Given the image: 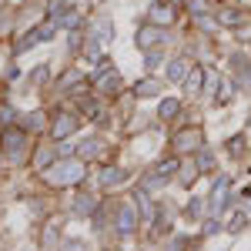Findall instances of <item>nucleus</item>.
I'll return each instance as SVG.
<instances>
[{"instance_id":"nucleus-47","label":"nucleus","mask_w":251,"mask_h":251,"mask_svg":"<svg viewBox=\"0 0 251 251\" xmlns=\"http://www.w3.org/2000/svg\"><path fill=\"white\" fill-rule=\"evenodd\" d=\"M80 3H84V0H80Z\"/></svg>"},{"instance_id":"nucleus-6","label":"nucleus","mask_w":251,"mask_h":251,"mask_svg":"<svg viewBox=\"0 0 251 251\" xmlns=\"http://www.w3.org/2000/svg\"><path fill=\"white\" fill-rule=\"evenodd\" d=\"M137 228V208L134 204H121L117 208V234L121 238H131Z\"/></svg>"},{"instance_id":"nucleus-21","label":"nucleus","mask_w":251,"mask_h":251,"mask_svg":"<svg viewBox=\"0 0 251 251\" xmlns=\"http://www.w3.org/2000/svg\"><path fill=\"white\" fill-rule=\"evenodd\" d=\"M60 87H64V91H80V87H84V74H80V71H67V74L60 77Z\"/></svg>"},{"instance_id":"nucleus-36","label":"nucleus","mask_w":251,"mask_h":251,"mask_svg":"<svg viewBox=\"0 0 251 251\" xmlns=\"http://www.w3.org/2000/svg\"><path fill=\"white\" fill-rule=\"evenodd\" d=\"M194 171H198V164H188L184 171L177 174V181H181V184H191V181H194Z\"/></svg>"},{"instance_id":"nucleus-15","label":"nucleus","mask_w":251,"mask_h":251,"mask_svg":"<svg viewBox=\"0 0 251 251\" xmlns=\"http://www.w3.org/2000/svg\"><path fill=\"white\" fill-rule=\"evenodd\" d=\"M134 94L137 97H157V94H161V80L141 77V80H137V87H134Z\"/></svg>"},{"instance_id":"nucleus-5","label":"nucleus","mask_w":251,"mask_h":251,"mask_svg":"<svg viewBox=\"0 0 251 251\" xmlns=\"http://www.w3.org/2000/svg\"><path fill=\"white\" fill-rule=\"evenodd\" d=\"M168 40V34H164V27H157V24H144L141 30H137L134 44L141 47V50H151V47H157V44H164Z\"/></svg>"},{"instance_id":"nucleus-30","label":"nucleus","mask_w":251,"mask_h":251,"mask_svg":"<svg viewBox=\"0 0 251 251\" xmlns=\"http://www.w3.org/2000/svg\"><path fill=\"white\" fill-rule=\"evenodd\" d=\"M194 20H198V27H201V30H214V27H218V20L208 17V14H194Z\"/></svg>"},{"instance_id":"nucleus-28","label":"nucleus","mask_w":251,"mask_h":251,"mask_svg":"<svg viewBox=\"0 0 251 251\" xmlns=\"http://www.w3.org/2000/svg\"><path fill=\"white\" fill-rule=\"evenodd\" d=\"M84 54H87V60H100V44H97L94 37H87V44H84Z\"/></svg>"},{"instance_id":"nucleus-19","label":"nucleus","mask_w":251,"mask_h":251,"mask_svg":"<svg viewBox=\"0 0 251 251\" xmlns=\"http://www.w3.org/2000/svg\"><path fill=\"white\" fill-rule=\"evenodd\" d=\"M124 177H127L124 168H104V171H100V184H104V188H111V184H121Z\"/></svg>"},{"instance_id":"nucleus-11","label":"nucleus","mask_w":251,"mask_h":251,"mask_svg":"<svg viewBox=\"0 0 251 251\" xmlns=\"http://www.w3.org/2000/svg\"><path fill=\"white\" fill-rule=\"evenodd\" d=\"M188 71H191V67H188V60H184V57H174V60H168V67H164V77L171 80V84H181V80L188 77Z\"/></svg>"},{"instance_id":"nucleus-27","label":"nucleus","mask_w":251,"mask_h":251,"mask_svg":"<svg viewBox=\"0 0 251 251\" xmlns=\"http://www.w3.org/2000/svg\"><path fill=\"white\" fill-rule=\"evenodd\" d=\"M161 60H164V54H161V50H154V47H151V50H144V67H148V71H151V67H157Z\"/></svg>"},{"instance_id":"nucleus-10","label":"nucleus","mask_w":251,"mask_h":251,"mask_svg":"<svg viewBox=\"0 0 251 251\" xmlns=\"http://www.w3.org/2000/svg\"><path fill=\"white\" fill-rule=\"evenodd\" d=\"M91 37L104 47V44H111L114 40V24H111V17H97L94 24H91Z\"/></svg>"},{"instance_id":"nucleus-35","label":"nucleus","mask_w":251,"mask_h":251,"mask_svg":"<svg viewBox=\"0 0 251 251\" xmlns=\"http://www.w3.org/2000/svg\"><path fill=\"white\" fill-rule=\"evenodd\" d=\"M47 10H50V17L57 20L60 14H64V10H67V7H64V0H47Z\"/></svg>"},{"instance_id":"nucleus-26","label":"nucleus","mask_w":251,"mask_h":251,"mask_svg":"<svg viewBox=\"0 0 251 251\" xmlns=\"http://www.w3.org/2000/svg\"><path fill=\"white\" fill-rule=\"evenodd\" d=\"M231 80H225V77H218V94H214V100H218V104H228V100H231Z\"/></svg>"},{"instance_id":"nucleus-18","label":"nucleus","mask_w":251,"mask_h":251,"mask_svg":"<svg viewBox=\"0 0 251 251\" xmlns=\"http://www.w3.org/2000/svg\"><path fill=\"white\" fill-rule=\"evenodd\" d=\"M194 164H198V171H211V168H214V154H211V148H204V144H201V148L194 151Z\"/></svg>"},{"instance_id":"nucleus-29","label":"nucleus","mask_w":251,"mask_h":251,"mask_svg":"<svg viewBox=\"0 0 251 251\" xmlns=\"http://www.w3.org/2000/svg\"><path fill=\"white\" fill-rule=\"evenodd\" d=\"M245 225H248V211H245V214H234V218H231V225H228V231L238 234L241 228H245Z\"/></svg>"},{"instance_id":"nucleus-39","label":"nucleus","mask_w":251,"mask_h":251,"mask_svg":"<svg viewBox=\"0 0 251 251\" xmlns=\"http://www.w3.org/2000/svg\"><path fill=\"white\" fill-rule=\"evenodd\" d=\"M60 248H71V251H77V248H84V241H80V238H64V241H60Z\"/></svg>"},{"instance_id":"nucleus-12","label":"nucleus","mask_w":251,"mask_h":251,"mask_svg":"<svg viewBox=\"0 0 251 251\" xmlns=\"http://www.w3.org/2000/svg\"><path fill=\"white\" fill-rule=\"evenodd\" d=\"M134 208L144 221H154V208H151V191L148 188H137L134 191Z\"/></svg>"},{"instance_id":"nucleus-8","label":"nucleus","mask_w":251,"mask_h":251,"mask_svg":"<svg viewBox=\"0 0 251 251\" xmlns=\"http://www.w3.org/2000/svg\"><path fill=\"white\" fill-rule=\"evenodd\" d=\"M74 131H77V117L67 114V111L57 114V117H54V124H50V137H54V141H64L67 134H74Z\"/></svg>"},{"instance_id":"nucleus-37","label":"nucleus","mask_w":251,"mask_h":251,"mask_svg":"<svg viewBox=\"0 0 251 251\" xmlns=\"http://www.w3.org/2000/svg\"><path fill=\"white\" fill-rule=\"evenodd\" d=\"M0 121H3V127L14 124V121H17V111H14V107H0Z\"/></svg>"},{"instance_id":"nucleus-22","label":"nucleus","mask_w":251,"mask_h":251,"mask_svg":"<svg viewBox=\"0 0 251 251\" xmlns=\"http://www.w3.org/2000/svg\"><path fill=\"white\" fill-rule=\"evenodd\" d=\"M177 111H181V100H174V97H164V100H161V111H157V114L164 117V121H171V117H177Z\"/></svg>"},{"instance_id":"nucleus-33","label":"nucleus","mask_w":251,"mask_h":251,"mask_svg":"<svg viewBox=\"0 0 251 251\" xmlns=\"http://www.w3.org/2000/svg\"><path fill=\"white\" fill-rule=\"evenodd\" d=\"M80 111H84L87 117H100V104H97V100H84V104H80Z\"/></svg>"},{"instance_id":"nucleus-45","label":"nucleus","mask_w":251,"mask_h":251,"mask_svg":"<svg viewBox=\"0 0 251 251\" xmlns=\"http://www.w3.org/2000/svg\"><path fill=\"white\" fill-rule=\"evenodd\" d=\"M238 37H241V40H251V27H241V30H238Z\"/></svg>"},{"instance_id":"nucleus-34","label":"nucleus","mask_w":251,"mask_h":251,"mask_svg":"<svg viewBox=\"0 0 251 251\" xmlns=\"http://www.w3.org/2000/svg\"><path fill=\"white\" fill-rule=\"evenodd\" d=\"M201 211H204V201H201V198H191V201H188V214H191V218H201Z\"/></svg>"},{"instance_id":"nucleus-9","label":"nucleus","mask_w":251,"mask_h":251,"mask_svg":"<svg viewBox=\"0 0 251 251\" xmlns=\"http://www.w3.org/2000/svg\"><path fill=\"white\" fill-rule=\"evenodd\" d=\"M198 148H201V131H198V127H188V131H181V134L174 137V151H177V154L198 151Z\"/></svg>"},{"instance_id":"nucleus-20","label":"nucleus","mask_w":251,"mask_h":251,"mask_svg":"<svg viewBox=\"0 0 251 251\" xmlns=\"http://www.w3.org/2000/svg\"><path fill=\"white\" fill-rule=\"evenodd\" d=\"M97 151H100V141H97V137H87V141H80L77 157L80 161H91V157H97Z\"/></svg>"},{"instance_id":"nucleus-43","label":"nucleus","mask_w":251,"mask_h":251,"mask_svg":"<svg viewBox=\"0 0 251 251\" xmlns=\"http://www.w3.org/2000/svg\"><path fill=\"white\" fill-rule=\"evenodd\" d=\"M171 245H174V248H181V245H188V238H184V234H174Z\"/></svg>"},{"instance_id":"nucleus-14","label":"nucleus","mask_w":251,"mask_h":251,"mask_svg":"<svg viewBox=\"0 0 251 251\" xmlns=\"http://www.w3.org/2000/svg\"><path fill=\"white\" fill-rule=\"evenodd\" d=\"M231 64H234V71H238V84H241V87H251V60L241 57V54H234Z\"/></svg>"},{"instance_id":"nucleus-2","label":"nucleus","mask_w":251,"mask_h":251,"mask_svg":"<svg viewBox=\"0 0 251 251\" xmlns=\"http://www.w3.org/2000/svg\"><path fill=\"white\" fill-rule=\"evenodd\" d=\"M0 151L17 164L20 157H24V151H27V131H20V127H10V124H7L3 134H0Z\"/></svg>"},{"instance_id":"nucleus-3","label":"nucleus","mask_w":251,"mask_h":251,"mask_svg":"<svg viewBox=\"0 0 251 251\" xmlns=\"http://www.w3.org/2000/svg\"><path fill=\"white\" fill-rule=\"evenodd\" d=\"M231 174H225V177H218L214 181V188H211V198H208V208H211V214H221L225 208H231Z\"/></svg>"},{"instance_id":"nucleus-23","label":"nucleus","mask_w":251,"mask_h":251,"mask_svg":"<svg viewBox=\"0 0 251 251\" xmlns=\"http://www.w3.org/2000/svg\"><path fill=\"white\" fill-rule=\"evenodd\" d=\"M94 208H97V198H94V194H80L77 201H74V211H77V214H91Z\"/></svg>"},{"instance_id":"nucleus-24","label":"nucleus","mask_w":251,"mask_h":251,"mask_svg":"<svg viewBox=\"0 0 251 251\" xmlns=\"http://www.w3.org/2000/svg\"><path fill=\"white\" fill-rule=\"evenodd\" d=\"M50 164H54V151H50V148H40L37 154H34V168H40V171H47Z\"/></svg>"},{"instance_id":"nucleus-41","label":"nucleus","mask_w":251,"mask_h":251,"mask_svg":"<svg viewBox=\"0 0 251 251\" xmlns=\"http://www.w3.org/2000/svg\"><path fill=\"white\" fill-rule=\"evenodd\" d=\"M191 10H194V14H204V10H208V3H204V0H191Z\"/></svg>"},{"instance_id":"nucleus-31","label":"nucleus","mask_w":251,"mask_h":251,"mask_svg":"<svg viewBox=\"0 0 251 251\" xmlns=\"http://www.w3.org/2000/svg\"><path fill=\"white\" fill-rule=\"evenodd\" d=\"M24 124H27V127H37V131H40V127H44V114H40V111H30V114L24 117Z\"/></svg>"},{"instance_id":"nucleus-4","label":"nucleus","mask_w":251,"mask_h":251,"mask_svg":"<svg viewBox=\"0 0 251 251\" xmlns=\"http://www.w3.org/2000/svg\"><path fill=\"white\" fill-rule=\"evenodd\" d=\"M94 87L100 94H117L121 91V74L107 64V57H100V67H97V74H94Z\"/></svg>"},{"instance_id":"nucleus-16","label":"nucleus","mask_w":251,"mask_h":251,"mask_svg":"<svg viewBox=\"0 0 251 251\" xmlns=\"http://www.w3.org/2000/svg\"><path fill=\"white\" fill-rule=\"evenodd\" d=\"M177 168H181V164H177V157H164V161H161V164H157L151 174H157V177H161V181L168 184V181H171V174L177 171Z\"/></svg>"},{"instance_id":"nucleus-46","label":"nucleus","mask_w":251,"mask_h":251,"mask_svg":"<svg viewBox=\"0 0 251 251\" xmlns=\"http://www.w3.org/2000/svg\"><path fill=\"white\" fill-rule=\"evenodd\" d=\"M245 211H248V218H251V194H248V208H245Z\"/></svg>"},{"instance_id":"nucleus-13","label":"nucleus","mask_w":251,"mask_h":251,"mask_svg":"<svg viewBox=\"0 0 251 251\" xmlns=\"http://www.w3.org/2000/svg\"><path fill=\"white\" fill-rule=\"evenodd\" d=\"M60 228H64L60 218H50V221H47V228H44V248H57L60 241H64V238H60Z\"/></svg>"},{"instance_id":"nucleus-7","label":"nucleus","mask_w":251,"mask_h":251,"mask_svg":"<svg viewBox=\"0 0 251 251\" xmlns=\"http://www.w3.org/2000/svg\"><path fill=\"white\" fill-rule=\"evenodd\" d=\"M148 24L171 27V24H174V3H168V0H157V3H151V10H148Z\"/></svg>"},{"instance_id":"nucleus-17","label":"nucleus","mask_w":251,"mask_h":251,"mask_svg":"<svg viewBox=\"0 0 251 251\" xmlns=\"http://www.w3.org/2000/svg\"><path fill=\"white\" fill-rule=\"evenodd\" d=\"M201 84H204V67L198 64V67H191V71H188V77H184V87H188L191 94H198V91H201Z\"/></svg>"},{"instance_id":"nucleus-44","label":"nucleus","mask_w":251,"mask_h":251,"mask_svg":"<svg viewBox=\"0 0 251 251\" xmlns=\"http://www.w3.org/2000/svg\"><path fill=\"white\" fill-rule=\"evenodd\" d=\"M7 20H10V10H0V30L7 27Z\"/></svg>"},{"instance_id":"nucleus-38","label":"nucleus","mask_w":251,"mask_h":251,"mask_svg":"<svg viewBox=\"0 0 251 251\" xmlns=\"http://www.w3.org/2000/svg\"><path fill=\"white\" fill-rule=\"evenodd\" d=\"M228 151H231V154H241V151H245V137H231Z\"/></svg>"},{"instance_id":"nucleus-1","label":"nucleus","mask_w":251,"mask_h":251,"mask_svg":"<svg viewBox=\"0 0 251 251\" xmlns=\"http://www.w3.org/2000/svg\"><path fill=\"white\" fill-rule=\"evenodd\" d=\"M44 177H47V184H54V188H64V184H77L80 177H84V161H74V157H67V161H54L47 171H44Z\"/></svg>"},{"instance_id":"nucleus-42","label":"nucleus","mask_w":251,"mask_h":251,"mask_svg":"<svg viewBox=\"0 0 251 251\" xmlns=\"http://www.w3.org/2000/svg\"><path fill=\"white\" fill-rule=\"evenodd\" d=\"M204 234H218V221L208 218V225H204Z\"/></svg>"},{"instance_id":"nucleus-40","label":"nucleus","mask_w":251,"mask_h":251,"mask_svg":"<svg viewBox=\"0 0 251 251\" xmlns=\"http://www.w3.org/2000/svg\"><path fill=\"white\" fill-rule=\"evenodd\" d=\"M30 80H34V84H44V80H47V67H37V71L30 74Z\"/></svg>"},{"instance_id":"nucleus-32","label":"nucleus","mask_w":251,"mask_h":251,"mask_svg":"<svg viewBox=\"0 0 251 251\" xmlns=\"http://www.w3.org/2000/svg\"><path fill=\"white\" fill-rule=\"evenodd\" d=\"M218 24H228V27H234V24H241V14H238V10H225V14L218 17Z\"/></svg>"},{"instance_id":"nucleus-25","label":"nucleus","mask_w":251,"mask_h":251,"mask_svg":"<svg viewBox=\"0 0 251 251\" xmlns=\"http://www.w3.org/2000/svg\"><path fill=\"white\" fill-rule=\"evenodd\" d=\"M57 24H60V27H67V30H77V27H80V14H77V10H64V14L57 17Z\"/></svg>"}]
</instances>
